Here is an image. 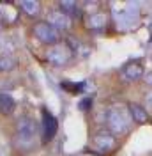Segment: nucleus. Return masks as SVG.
I'll list each match as a JSON object with an SVG mask.
<instances>
[{
  "label": "nucleus",
  "instance_id": "nucleus-7",
  "mask_svg": "<svg viewBox=\"0 0 152 156\" xmlns=\"http://www.w3.org/2000/svg\"><path fill=\"white\" fill-rule=\"evenodd\" d=\"M58 129L57 119L51 115L48 110L43 112V133H44V140H51Z\"/></svg>",
  "mask_w": 152,
  "mask_h": 156
},
{
  "label": "nucleus",
  "instance_id": "nucleus-1",
  "mask_svg": "<svg viewBox=\"0 0 152 156\" xmlns=\"http://www.w3.org/2000/svg\"><path fill=\"white\" fill-rule=\"evenodd\" d=\"M106 124L110 133L120 135L129 129V126L133 124V119L129 115V110H126L124 107H113L106 114Z\"/></svg>",
  "mask_w": 152,
  "mask_h": 156
},
{
  "label": "nucleus",
  "instance_id": "nucleus-13",
  "mask_svg": "<svg viewBox=\"0 0 152 156\" xmlns=\"http://www.w3.org/2000/svg\"><path fill=\"white\" fill-rule=\"evenodd\" d=\"M14 60L11 57H4V58H0V69H12L14 68Z\"/></svg>",
  "mask_w": 152,
  "mask_h": 156
},
{
  "label": "nucleus",
  "instance_id": "nucleus-14",
  "mask_svg": "<svg viewBox=\"0 0 152 156\" xmlns=\"http://www.w3.org/2000/svg\"><path fill=\"white\" fill-rule=\"evenodd\" d=\"M145 110L147 112H152V90L145 94Z\"/></svg>",
  "mask_w": 152,
  "mask_h": 156
},
{
  "label": "nucleus",
  "instance_id": "nucleus-8",
  "mask_svg": "<svg viewBox=\"0 0 152 156\" xmlns=\"http://www.w3.org/2000/svg\"><path fill=\"white\" fill-rule=\"evenodd\" d=\"M143 75H145V73H143V68H142V64H138V62L127 64V66L122 69V78L127 80V82H136V80L143 78Z\"/></svg>",
  "mask_w": 152,
  "mask_h": 156
},
{
  "label": "nucleus",
  "instance_id": "nucleus-3",
  "mask_svg": "<svg viewBox=\"0 0 152 156\" xmlns=\"http://www.w3.org/2000/svg\"><path fill=\"white\" fill-rule=\"evenodd\" d=\"M71 55H73V51H71V48L67 46L66 43H57V44L50 46L46 51L48 62H51L53 66H64V64H67L71 60Z\"/></svg>",
  "mask_w": 152,
  "mask_h": 156
},
{
  "label": "nucleus",
  "instance_id": "nucleus-11",
  "mask_svg": "<svg viewBox=\"0 0 152 156\" xmlns=\"http://www.w3.org/2000/svg\"><path fill=\"white\" fill-rule=\"evenodd\" d=\"M106 25V14L105 12H92L87 18V27L88 29H103Z\"/></svg>",
  "mask_w": 152,
  "mask_h": 156
},
{
  "label": "nucleus",
  "instance_id": "nucleus-16",
  "mask_svg": "<svg viewBox=\"0 0 152 156\" xmlns=\"http://www.w3.org/2000/svg\"><path fill=\"white\" fill-rule=\"evenodd\" d=\"M143 80H145V83H147V85H150V87H152V71H149L147 75H143Z\"/></svg>",
  "mask_w": 152,
  "mask_h": 156
},
{
  "label": "nucleus",
  "instance_id": "nucleus-12",
  "mask_svg": "<svg viewBox=\"0 0 152 156\" xmlns=\"http://www.w3.org/2000/svg\"><path fill=\"white\" fill-rule=\"evenodd\" d=\"M19 7H21V11H25L29 16H37L41 12V4L37 0H21Z\"/></svg>",
  "mask_w": 152,
  "mask_h": 156
},
{
  "label": "nucleus",
  "instance_id": "nucleus-5",
  "mask_svg": "<svg viewBox=\"0 0 152 156\" xmlns=\"http://www.w3.org/2000/svg\"><path fill=\"white\" fill-rule=\"evenodd\" d=\"M48 23L51 27H55L57 30H67V29H71V25H73V18L67 16L66 12H62V11H51L48 14Z\"/></svg>",
  "mask_w": 152,
  "mask_h": 156
},
{
  "label": "nucleus",
  "instance_id": "nucleus-15",
  "mask_svg": "<svg viewBox=\"0 0 152 156\" xmlns=\"http://www.w3.org/2000/svg\"><path fill=\"white\" fill-rule=\"evenodd\" d=\"M88 107H92V99H90V98H85V99L80 103V110H87Z\"/></svg>",
  "mask_w": 152,
  "mask_h": 156
},
{
  "label": "nucleus",
  "instance_id": "nucleus-2",
  "mask_svg": "<svg viewBox=\"0 0 152 156\" xmlns=\"http://www.w3.org/2000/svg\"><path fill=\"white\" fill-rule=\"evenodd\" d=\"M32 32H34V36H36L41 43H44V44L53 46V44L60 43V30H57L55 27H51L48 21H39V23H36Z\"/></svg>",
  "mask_w": 152,
  "mask_h": 156
},
{
  "label": "nucleus",
  "instance_id": "nucleus-6",
  "mask_svg": "<svg viewBox=\"0 0 152 156\" xmlns=\"http://www.w3.org/2000/svg\"><path fill=\"white\" fill-rule=\"evenodd\" d=\"M18 135L23 140H32L36 135V121L29 115H23L18 119Z\"/></svg>",
  "mask_w": 152,
  "mask_h": 156
},
{
  "label": "nucleus",
  "instance_id": "nucleus-10",
  "mask_svg": "<svg viewBox=\"0 0 152 156\" xmlns=\"http://www.w3.org/2000/svg\"><path fill=\"white\" fill-rule=\"evenodd\" d=\"M16 108V101L12 99L11 94H5V92H0V114L4 115H11Z\"/></svg>",
  "mask_w": 152,
  "mask_h": 156
},
{
  "label": "nucleus",
  "instance_id": "nucleus-9",
  "mask_svg": "<svg viewBox=\"0 0 152 156\" xmlns=\"http://www.w3.org/2000/svg\"><path fill=\"white\" fill-rule=\"evenodd\" d=\"M127 110H129V115L133 119V122H136V124H143V122L149 121V112H147L145 107H142V105L131 103V105L127 107Z\"/></svg>",
  "mask_w": 152,
  "mask_h": 156
},
{
  "label": "nucleus",
  "instance_id": "nucleus-4",
  "mask_svg": "<svg viewBox=\"0 0 152 156\" xmlns=\"http://www.w3.org/2000/svg\"><path fill=\"white\" fill-rule=\"evenodd\" d=\"M115 135L113 133H110L108 129H103V131H97L94 135V146L97 151H101V153H108V151H112L115 147Z\"/></svg>",
  "mask_w": 152,
  "mask_h": 156
}]
</instances>
